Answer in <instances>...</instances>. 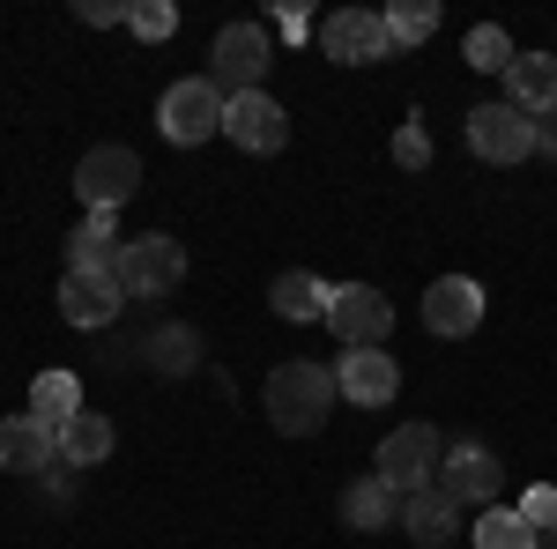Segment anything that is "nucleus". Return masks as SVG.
I'll use <instances>...</instances> for the list:
<instances>
[{"instance_id": "nucleus-5", "label": "nucleus", "mask_w": 557, "mask_h": 549, "mask_svg": "<svg viewBox=\"0 0 557 549\" xmlns=\"http://www.w3.org/2000/svg\"><path fill=\"white\" fill-rule=\"evenodd\" d=\"M141 157L134 149H120V141H97V149H83V164H75V194H83V209H127L134 194H141Z\"/></svg>"}, {"instance_id": "nucleus-32", "label": "nucleus", "mask_w": 557, "mask_h": 549, "mask_svg": "<svg viewBox=\"0 0 557 549\" xmlns=\"http://www.w3.org/2000/svg\"><path fill=\"white\" fill-rule=\"evenodd\" d=\"M535 157H557V112L535 120Z\"/></svg>"}, {"instance_id": "nucleus-9", "label": "nucleus", "mask_w": 557, "mask_h": 549, "mask_svg": "<svg viewBox=\"0 0 557 549\" xmlns=\"http://www.w3.org/2000/svg\"><path fill=\"white\" fill-rule=\"evenodd\" d=\"M469 149L483 164H528V157H535V120L513 112L506 97H498V104H475L469 112Z\"/></svg>"}, {"instance_id": "nucleus-3", "label": "nucleus", "mask_w": 557, "mask_h": 549, "mask_svg": "<svg viewBox=\"0 0 557 549\" xmlns=\"http://www.w3.org/2000/svg\"><path fill=\"white\" fill-rule=\"evenodd\" d=\"M112 275H120L127 297H172L186 283V253H178V238H164V230H141V238L120 246Z\"/></svg>"}, {"instance_id": "nucleus-33", "label": "nucleus", "mask_w": 557, "mask_h": 549, "mask_svg": "<svg viewBox=\"0 0 557 549\" xmlns=\"http://www.w3.org/2000/svg\"><path fill=\"white\" fill-rule=\"evenodd\" d=\"M543 549H557V535H550V542H543Z\"/></svg>"}, {"instance_id": "nucleus-23", "label": "nucleus", "mask_w": 557, "mask_h": 549, "mask_svg": "<svg viewBox=\"0 0 557 549\" xmlns=\"http://www.w3.org/2000/svg\"><path fill=\"white\" fill-rule=\"evenodd\" d=\"M30 416L52 423V431H60L67 416H83V379H75V372H38V386H30Z\"/></svg>"}, {"instance_id": "nucleus-12", "label": "nucleus", "mask_w": 557, "mask_h": 549, "mask_svg": "<svg viewBox=\"0 0 557 549\" xmlns=\"http://www.w3.org/2000/svg\"><path fill=\"white\" fill-rule=\"evenodd\" d=\"M438 483H446L461 506H498V483H506V467H498V453H491V446L461 438V446H446V461H438Z\"/></svg>"}, {"instance_id": "nucleus-22", "label": "nucleus", "mask_w": 557, "mask_h": 549, "mask_svg": "<svg viewBox=\"0 0 557 549\" xmlns=\"http://www.w3.org/2000/svg\"><path fill=\"white\" fill-rule=\"evenodd\" d=\"M141 357H149V372H164V379H186V372L201 364V335H194V327H178V320H164L157 335L141 341Z\"/></svg>"}, {"instance_id": "nucleus-1", "label": "nucleus", "mask_w": 557, "mask_h": 549, "mask_svg": "<svg viewBox=\"0 0 557 549\" xmlns=\"http://www.w3.org/2000/svg\"><path fill=\"white\" fill-rule=\"evenodd\" d=\"M343 401V386H335V372L327 364H312V357H290V364H275L268 372V386H260V409H268V423L283 431V438H312L320 423H327V409Z\"/></svg>"}, {"instance_id": "nucleus-14", "label": "nucleus", "mask_w": 557, "mask_h": 549, "mask_svg": "<svg viewBox=\"0 0 557 549\" xmlns=\"http://www.w3.org/2000/svg\"><path fill=\"white\" fill-rule=\"evenodd\" d=\"M424 327L446 335V341H469L483 327V290H475L469 275H438L424 290Z\"/></svg>"}, {"instance_id": "nucleus-16", "label": "nucleus", "mask_w": 557, "mask_h": 549, "mask_svg": "<svg viewBox=\"0 0 557 549\" xmlns=\"http://www.w3.org/2000/svg\"><path fill=\"white\" fill-rule=\"evenodd\" d=\"M461 498L446 490V483H424V490H409L401 498V527L417 535V549H446V535H461Z\"/></svg>"}, {"instance_id": "nucleus-15", "label": "nucleus", "mask_w": 557, "mask_h": 549, "mask_svg": "<svg viewBox=\"0 0 557 549\" xmlns=\"http://www.w3.org/2000/svg\"><path fill=\"white\" fill-rule=\"evenodd\" d=\"M335 386H343V401H357V409H386V401L401 394V364H394L386 349H343Z\"/></svg>"}, {"instance_id": "nucleus-21", "label": "nucleus", "mask_w": 557, "mask_h": 549, "mask_svg": "<svg viewBox=\"0 0 557 549\" xmlns=\"http://www.w3.org/2000/svg\"><path fill=\"white\" fill-rule=\"evenodd\" d=\"M60 461H67V467H97V461H112V416H97V409L67 416V423H60Z\"/></svg>"}, {"instance_id": "nucleus-4", "label": "nucleus", "mask_w": 557, "mask_h": 549, "mask_svg": "<svg viewBox=\"0 0 557 549\" xmlns=\"http://www.w3.org/2000/svg\"><path fill=\"white\" fill-rule=\"evenodd\" d=\"M209 67H215V89H223V97H246V89L268 83V67H275V38H268L260 23H223V30H215Z\"/></svg>"}, {"instance_id": "nucleus-30", "label": "nucleus", "mask_w": 557, "mask_h": 549, "mask_svg": "<svg viewBox=\"0 0 557 549\" xmlns=\"http://www.w3.org/2000/svg\"><path fill=\"white\" fill-rule=\"evenodd\" d=\"M75 15H83V23H97V30H112V23H127L134 8H120V0H83Z\"/></svg>"}, {"instance_id": "nucleus-10", "label": "nucleus", "mask_w": 557, "mask_h": 549, "mask_svg": "<svg viewBox=\"0 0 557 549\" xmlns=\"http://www.w3.org/2000/svg\"><path fill=\"white\" fill-rule=\"evenodd\" d=\"M120 304H127V290H120V275L112 267H67V283H60V320L67 327H112L120 320Z\"/></svg>"}, {"instance_id": "nucleus-17", "label": "nucleus", "mask_w": 557, "mask_h": 549, "mask_svg": "<svg viewBox=\"0 0 557 549\" xmlns=\"http://www.w3.org/2000/svg\"><path fill=\"white\" fill-rule=\"evenodd\" d=\"M506 104L528 112V120L557 112V52H520L513 67H506Z\"/></svg>"}, {"instance_id": "nucleus-13", "label": "nucleus", "mask_w": 557, "mask_h": 549, "mask_svg": "<svg viewBox=\"0 0 557 549\" xmlns=\"http://www.w3.org/2000/svg\"><path fill=\"white\" fill-rule=\"evenodd\" d=\"M45 467H60V431L38 423L30 409L0 416V475H45Z\"/></svg>"}, {"instance_id": "nucleus-6", "label": "nucleus", "mask_w": 557, "mask_h": 549, "mask_svg": "<svg viewBox=\"0 0 557 549\" xmlns=\"http://www.w3.org/2000/svg\"><path fill=\"white\" fill-rule=\"evenodd\" d=\"M438 461H446L438 431H431V423H401V431H394V438L380 446V461H372V475H380V483H394V490L409 498V490H424V483H438Z\"/></svg>"}, {"instance_id": "nucleus-19", "label": "nucleus", "mask_w": 557, "mask_h": 549, "mask_svg": "<svg viewBox=\"0 0 557 549\" xmlns=\"http://www.w3.org/2000/svg\"><path fill=\"white\" fill-rule=\"evenodd\" d=\"M268 304H275V320H327V304H335V283H320V275H305V267H290V275H275V290H268Z\"/></svg>"}, {"instance_id": "nucleus-2", "label": "nucleus", "mask_w": 557, "mask_h": 549, "mask_svg": "<svg viewBox=\"0 0 557 549\" xmlns=\"http://www.w3.org/2000/svg\"><path fill=\"white\" fill-rule=\"evenodd\" d=\"M223 89H215V75H186V83L164 89V104H157V127H164V141L172 149H201L209 134H223Z\"/></svg>"}, {"instance_id": "nucleus-18", "label": "nucleus", "mask_w": 557, "mask_h": 549, "mask_svg": "<svg viewBox=\"0 0 557 549\" xmlns=\"http://www.w3.org/2000/svg\"><path fill=\"white\" fill-rule=\"evenodd\" d=\"M343 520L357 535H386V527H401V490L380 483V475H357L343 490Z\"/></svg>"}, {"instance_id": "nucleus-29", "label": "nucleus", "mask_w": 557, "mask_h": 549, "mask_svg": "<svg viewBox=\"0 0 557 549\" xmlns=\"http://www.w3.org/2000/svg\"><path fill=\"white\" fill-rule=\"evenodd\" d=\"M394 164H401V171H424V164H431L424 127H401V134H394Z\"/></svg>"}, {"instance_id": "nucleus-28", "label": "nucleus", "mask_w": 557, "mask_h": 549, "mask_svg": "<svg viewBox=\"0 0 557 549\" xmlns=\"http://www.w3.org/2000/svg\"><path fill=\"white\" fill-rule=\"evenodd\" d=\"M513 512L528 520V527H535V535H543V542L557 535V490H550V483H535V490H528V498H520Z\"/></svg>"}, {"instance_id": "nucleus-27", "label": "nucleus", "mask_w": 557, "mask_h": 549, "mask_svg": "<svg viewBox=\"0 0 557 549\" xmlns=\"http://www.w3.org/2000/svg\"><path fill=\"white\" fill-rule=\"evenodd\" d=\"M127 30H134V38H149V45H164L178 30V8H172V0H141V8L127 15Z\"/></svg>"}, {"instance_id": "nucleus-20", "label": "nucleus", "mask_w": 557, "mask_h": 549, "mask_svg": "<svg viewBox=\"0 0 557 549\" xmlns=\"http://www.w3.org/2000/svg\"><path fill=\"white\" fill-rule=\"evenodd\" d=\"M120 246H127V238H120V215H112V209H89L83 230L67 238V267H112Z\"/></svg>"}, {"instance_id": "nucleus-25", "label": "nucleus", "mask_w": 557, "mask_h": 549, "mask_svg": "<svg viewBox=\"0 0 557 549\" xmlns=\"http://www.w3.org/2000/svg\"><path fill=\"white\" fill-rule=\"evenodd\" d=\"M380 15H386L394 52H409V45H424L431 30H438V0H394V8H380Z\"/></svg>"}, {"instance_id": "nucleus-8", "label": "nucleus", "mask_w": 557, "mask_h": 549, "mask_svg": "<svg viewBox=\"0 0 557 549\" xmlns=\"http://www.w3.org/2000/svg\"><path fill=\"white\" fill-rule=\"evenodd\" d=\"M320 52H327L335 67H372V60H386V52H394L386 15L380 8H335V15L320 23Z\"/></svg>"}, {"instance_id": "nucleus-31", "label": "nucleus", "mask_w": 557, "mask_h": 549, "mask_svg": "<svg viewBox=\"0 0 557 549\" xmlns=\"http://www.w3.org/2000/svg\"><path fill=\"white\" fill-rule=\"evenodd\" d=\"M275 30H283V38H305V30H312V15H305V8H275Z\"/></svg>"}, {"instance_id": "nucleus-11", "label": "nucleus", "mask_w": 557, "mask_h": 549, "mask_svg": "<svg viewBox=\"0 0 557 549\" xmlns=\"http://www.w3.org/2000/svg\"><path fill=\"white\" fill-rule=\"evenodd\" d=\"M223 134H231L246 157H275V149L290 141V112H283L268 89H246V97L223 104Z\"/></svg>"}, {"instance_id": "nucleus-26", "label": "nucleus", "mask_w": 557, "mask_h": 549, "mask_svg": "<svg viewBox=\"0 0 557 549\" xmlns=\"http://www.w3.org/2000/svg\"><path fill=\"white\" fill-rule=\"evenodd\" d=\"M513 60H520V45L506 38L498 23H475V30H469V67H483V75H506Z\"/></svg>"}, {"instance_id": "nucleus-24", "label": "nucleus", "mask_w": 557, "mask_h": 549, "mask_svg": "<svg viewBox=\"0 0 557 549\" xmlns=\"http://www.w3.org/2000/svg\"><path fill=\"white\" fill-rule=\"evenodd\" d=\"M469 542L475 549H543V535L520 520V512H506V506H483V520L469 527Z\"/></svg>"}, {"instance_id": "nucleus-7", "label": "nucleus", "mask_w": 557, "mask_h": 549, "mask_svg": "<svg viewBox=\"0 0 557 549\" xmlns=\"http://www.w3.org/2000/svg\"><path fill=\"white\" fill-rule=\"evenodd\" d=\"M327 327H335L343 349H386V335H394V304H386L372 283H335Z\"/></svg>"}]
</instances>
